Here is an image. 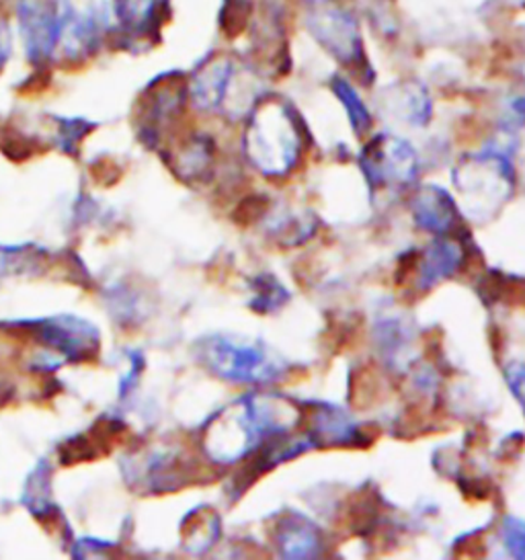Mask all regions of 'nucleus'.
Segmentation results:
<instances>
[{
  "label": "nucleus",
  "instance_id": "18",
  "mask_svg": "<svg viewBox=\"0 0 525 560\" xmlns=\"http://www.w3.org/2000/svg\"><path fill=\"white\" fill-rule=\"evenodd\" d=\"M253 285V302L250 308L255 313L271 314L283 308L290 302V292L281 281L271 276V273H262L250 281Z\"/></svg>",
  "mask_w": 525,
  "mask_h": 560
},
{
  "label": "nucleus",
  "instance_id": "15",
  "mask_svg": "<svg viewBox=\"0 0 525 560\" xmlns=\"http://www.w3.org/2000/svg\"><path fill=\"white\" fill-rule=\"evenodd\" d=\"M376 343L384 355V360L393 368L405 370L409 362L410 349H412V327L407 325L398 316H388L377 320Z\"/></svg>",
  "mask_w": 525,
  "mask_h": 560
},
{
  "label": "nucleus",
  "instance_id": "14",
  "mask_svg": "<svg viewBox=\"0 0 525 560\" xmlns=\"http://www.w3.org/2000/svg\"><path fill=\"white\" fill-rule=\"evenodd\" d=\"M163 0H114L115 21L133 39L156 35L163 23Z\"/></svg>",
  "mask_w": 525,
  "mask_h": 560
},
{
  "label": "nucleus",
  "instance_id": "16",
  "mask_svg": "<svg viewBox=\"0 0 525 560\" xmlns=\"http://www.w3.org/2000/svg\"><path fill=\"white\" fill-rule=\"evenodd\" d=\"M316 226L312 214H281L269 224V236L283 247H298L311 238Z\"/></svg>",
  "mask_w": 525,
  "mask_h": 560
},
{
  "label": "nucleus",
  "instance_id": "26",
  "mask_svg": "<svg viewBox=\"0 0 525 560\" xmlns=\"http://www.w3.org/2000/svg\"><path fill=\"white\" fill-rule=\"evenodd\" d=\"M522 74H524V79H525V54H524V65H522Z\"/></svg>",
  "mask_w": 525,
  "mask_h": 560
},
{
  "label": "nucleus",
  "instance_id": "23",
  "mask_svg": "<svg viewBox=\"0 0 525 560\" xmlns=\"http://www.w3.org/2000/svg\"><path fill=\"white\" fill-rule=\"evenodd\" d=\"M505 382L509 390L515 396V400L522 405L525 411V363L511 362L505 365Z\"/></svg>",
  "mask_w": 525,
  "mask_h": 560
},
{
  "label": "nucleus",
  "instance_id": "8",
  "mask_svg": "<svg viewBox=\"0 0 525 560\" xmlns=\"http://www.w3.org/2000/svg\"><path fill=\"white\" fill-rule=\"evenodd\" d=\"M302 421L306 425L304 433L314 447L368 445L374 440L365 425L355 423L349 412L328 402H314L308 411H304Z\"/></svg>",
  "mask_w": 525,
  "mask_h": 560
},
{
  "label": "nucleus",
  "instance_id": "12",
  "mask_svg": "<svg viewBox=\"0 0 525 560\" xmlns=\"http://www.w3.org/2000/svg\"><path fill=\"white\" fill-rule=\"evenodd\" d=\"M273 542L285 559H316L323 552V536L318 527L302 513L288 511L273 526Z\"/></svg>",
  "mask_w": 525,
  "mask_h": 560
},
{
  "label": "nucleus",
  "instance_id": "20",
  "mask_svg": "<svg viewBox=\"0 0 525 560\" xmlns=\"http://www.w3.org/2000/svg\"><path fill=\"white\" fill-rule=\"evenodd\" d=\"M253 13V0H226L222 11V30L229 35L241 34Z\"/></svg>",
  "mask_w": 525,
  "mask_h": 560
},
{
  "label": "nucleus",
  "instance_id": "22",
  "mask_svg": "<svg viewBox=\"0 0 525 560\" xmlns=\"http://www.w3.org/2000/svg\"><path fill=\"white\" fill-rule=\"evenodd\" d=\"M269 214H271V201L267 199V196H250L236 208V222L248 226V224H257L259 220H265Z\"/></svg>",
  "mask_w": 525,
  "mask_h": 560
},
{
  "label": "nucleus",
  "instance_id": "7",
  "mask_svg": "<svg viewBox=\"0 0 525 560\" xmlns=\"http://www.w3.org/2000/svg\"><path fill=\"white\" fill-rule=\"evenodd\" d=\"M101 42V25L93 11H82L79 7L62 2L58 4V21L51 58L62 62H81L93 56Z\"/></svg>",
  "mask_w": 525,
  "mask_h": 560
},
{
  "label": "nucleus",
  "instance_id": "1",
  "mask_svg": "<svg viewBox=\"0 0 525 560\" xmlns=\"http://www.w3.org/2000/svg\"><path fill=\"white\" fill-rule=\"evenodd\" d=\"M243 147L250 165L265 177H285L304 154V121L288 101L261 100L248 116Z\"/></svg>",
  "mask_w": 525,
  "mask_h": 560
},
{
  "label": "nucleus",
  "instance_id": "5",
  "mask_svg": "<svg viewBox=\"0 0 525 560\" xmlns=\"http://www.w3.org/2000/svg\"><path fill=\"white\" fill-rule=\"evenodd\" d=\"M306 27L328 56L355 70L363 81L372 79V67L365 56L358 21L349 11L339 7H320L308 15Z\"/></svg>",
  "mask_w": 525,
  "mask_h": 560
},
{
  "label": "nucleus",
  "instance_id": "21",
  "mask_svg": "<svg viewBox=\"0 0 525 560\" xmlns=\"http://www.w3.org/2000/svg\"><path fill=\"white\" fill-rule=\"evenodd\" d=\"M501 540L513 559L525 560V520L508 515L501 524Z\"/></svg>",
  "mask_w": 525,
  "mask_h": 560
},
{
  "label": "nucleus",
  "instance_id": "4",
  "mask_svg": "<svg viewBox=\"0 0 525 560\" xmlns=\"http://www.w3.org/2000/svg\"><path fill=\"white\" fill-rule=\"evenodd\" d=\"M213 370L241 384H271L285 376L288 362L271 347L245 339H215L210 346Z\"/></svg>",
  "mask_w": 525,
  "mask_h": 560
},
{
  "label": "nucleus",
  "instance_id": "25",
  "mask_svg": "<svg viewBox=\"0 0 525 560\" xmlns=\"http://www.w3.org/2000/svg\"><path fill=\"white\" fill-rule=\"evenodd\" d=\"M311 2H316V4H325L328 0H311Z\"/></svg>",
  "mask_w": 525,
  "mask_h": 560
},
{
  "label": "nucleus",
  "instance_id": "13",
  "mask_svg": "<svg viewBox=\"0 0 525 560\" xmlns=\"http://www.w3.org/2000/svg\"><path fill=\"white\" fill-rule=\"evenodd\" d=\"M384 97H386L384 100L386 109L398 121H402L407 126H415V128H423L431 121L433 103H431V97L423 84L415 83V81L393 84L390 89H386Z\"/></svg>",
  "mask_w": 525,
  "mask_h": 560
},
{
  "label": "nucleus",
  "instance_id": "3",
  "mask_svg": "<svg viewBox=\"0 0 525 560\" xmlns=\"http://www.w3.org/2000/svg\"><path fill=\"white\" fill-rule=\"evenodd\" d=\"M452 177L466 199L468 210L480 220L494 214L515 187V168L503 150L489 149L464 156Z\"/></svg>",
  "mask_w": 525,
  "mask_h": 560
},
{
  "label": "nucleus",
  "instance_id": "10",
  "mask_svg": "<svg viewBox=\"0 0 525 560\" xmlns=\"http://www.w3.org/2000/svg\"><path fill=\"white\" fill-rule=\"evenodd\" d=\"M16 13L27 58L35 65L51 60L58 4L54 0H19Z\"/></svg>",
  "mask_w": 525,
  "mask_h": 560
},
{
  "label": "nucleus",
  "instance_id": "24",
  "mask_svg": "<svg viewBox=\"0 0 525 560\" xmlns=\"http://www.w3.org/2000/svg\"><path fill=\"white\" fill-rule=\"evenodd\" d=\"M9 54H11V34H9L7 23L0 21V70L7 65Z\"/></svg>",
  "mask_w": 525,
  "mask_h": 560
},
{
  "label": "nucleus",
  "instance_id": "9",
  "mask_svg": "<svg viewBox=\"0 0 525 560\" xmlns=\"http://www.w3.org/2000/svg\"><path fill=\"white\" fill-rule=\"evenodd\" d=\"M468 238H470L468 232L462 226L454 234L438 236L423 253H419L417 267H415L417 285L421 290H431L440 281L454 278L468 257V250H466Z\"/></svg>",
  "mask_w": 525,
  "mask_h": 560
},
{
  "label": "nucleus",
  "instance_id": "17",
  "mask_svg": "<svg viewBox=\"0 0 525 560\" xmlns=\"http://www.w3.org/2000/svg\"><path fill=\"white\" fill-rule=\"evenodd\" d=\"M330 89L335 93V97L341 101L347 117L351 121V128L358 136H365L372 128V114L368 109V105L363 103L360 93L355 91V86L349 83L343 77H332Z\"/></svg>",
  "mask_w": 525,
  "mask_h": 560
},
{
  "label": "nucleus",
  "instance_id": "6",
  "mask_svg": "<svg viewBox=\"0 0 525 560\" xmlns=\"http://www.w3.org/2000/svg\"><path fill=\"white\" fill-rule=\"evenodd\" d=\"M360 166L372 189L407 187L419 175L417 152L394 133L374 136L361 150Z\"/></svg>",
  "mask_w": 525,
  "mask_h": 560
},
{
  "label": "nucleus",
  "instance_id": "11",
  "mask_svg": "<svg viewBox=\"0 0 525 560\" xmlns=\"http://www.w3.org/2000/svg\"><path fill=\"white\" fill-rule=\"evenodd\" d=\"M410 212L419 229L433 232L438 236L454 234L462 229V218H459L456 201L438 185L421 187L410 201Z\"/></svg>",
  "mask_w": 525,
  "mask_h": 560
},
{
  "label": "nucleus",
  "instance_id": "2",
  "mask_svg": "<svg viewBox=\"0 0 525 560\" xmlns=\"http://www.w3.org/2000/svg\"><path fill=\"white\" fill-rule=\"evenodd\" d=\"M189 93L199 109H220L232 116L250 114L261 101L255 70L229 54H213L203 60L191 77Z\"/></svg>",
  "mask_w": 525,
  "mask_h": 560
},
{
  "label": "nucleus",
  "instance_id": "19",
  "mask_svg": "<svg viewBox=\"0 0 525 560\" xmlns=\"http://www.w3.org/2000/svg\"><path fill=\"white\" fill-rule=\"evenodd\" d=\"M377 517H380V508L374 494H363L351 508L349 524L355 534H368L376 527Z\"/></svg>",
  "mask_w": 525,
  "mask_h": 560
}]
</instances>
